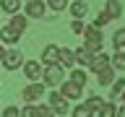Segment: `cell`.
Here are the masks:
<instances>
[{"instance_id": "12", "label": "cell", "mask_w": 125, "mask_h": 117, "mask_svg": "<svg viewBox=\"0 0 125 117\" xmlns=\"http://www.w3.org/2000/svg\"><path fill=\"white\" fill-rule=\"evenodd\" d=\"M0 39H3V42H8V44H16V42L21 39V34H16L10 26H5V29H0Z\"/></svg>"}, {"instance_id": "4", "label": "cell", "mask_w": 125, "mask_h": 117, "mask_svg": "<svg viewBox=\"0 0 125 117\" xmlns=\"http://www.w3.org/2000/svg\"><path fill=\"white\" fill-rule=\"evenodd\" d=\"M44 13H47L44 0H29L26 3V16L29 18H44Z\"/></svg>"}, {"instance_id": "28", "label": "cell", "mask_w": 125, "mask_h": 117, "mask_svg": "<svg viewBox=\"0 0 125 117\" xmlns=\"http://www.w3.org/2000/svg\"><path fill=\"white\" fill-rule=\"evenodd\" d=\"M86 104H89L91 109H99L102 104H104V99H102V96H89V99H86Z\"/></svg>"}, {"instance_id": "10", "label": "cell", "mask_w": 125, "mask_h": 117, "mask_svg": "<svg viewBox=\"0 0 125 117\" xmlns=\"http://www.w3.org/2000/svg\"><path fill=\"white\" fill-rule=\"evenodd\" d=\"M107 65H109V55H107V52H96V55L91 57V62H89V68H91L94 73L102 70V68H107Z\"/></svg>"}, {"instance_id": "5", "label": "cell", "mask_w": 125, "mask_h": 117, "mask_svg": "<svg viewBox=\"0 0 125 117\" xmlns=\"http://www.w3.org/2000/svg\"><path fill=\"white\" fill-rule=\"evenodd\" d=\"M42 62L44 65H60V47L57 44H47L42 52Z\"/></svg>"}, {"instance_id": "17", "label": "cell", "mask_w": 125, "mask_h": 117, "mask_svg": "<svg viewBox=\"0 0 125 117\" xmlns=\"http://www.w3.org/2000/svg\"><path fill=\"white\" fill-rule=\"evenodd\" d=\"M26 23H29V21H26L23 16H13V18H10V29H13L16 34H21V31L26 29Z\"/></svg>"}, {"instance_id": "11", "label": "cell", "mask_w": 125, "mask_h": 117, "mask_svg": "<svg viewBox=\"0 0 125 117\" xmlns=\"http://www.w3.org/2000/svg\"><path fill=\"white\" fill-rule=\"evenodd\" d=\"M104 13L109 16V21L120 18V13H123V5H120V0H107V3H104Z\"/></svg>"}, {"instance_id": "3", "label": "cell", "mask_w": 125, "mask_h": 117, "mask_svg": "<svg viewBox=\"0 0 125 117\" xmlns=\"http://www.w3.org/2000/svg\"><path fill=\"white\" fill-rule=\"evenodd\" d=\"M44 83L47 86H60L62 83V68H60V65H47V70H44Z\"/></svg>"}, {"instance_id": "22", "label": "cell", "mask_w": 125, "mask_h": 117, "mask_svg": "<svg viewBox=\"0 0 125 117\" xmlns=\"http://www.w3.org/2000/svg\"><path fill=\"white\" fill-rule=\"evenodd\" d=\"M115 112H117V107L112 104V101H104L99 107V117H115Z\"/></svg>"}, {"instance_id": "2", "label": "cell", "mask_w": 125, "mask_h": 117, "mask_svg": "<svg viewBox=\"0 0 125 117\" xmlns=\"http://www.w3.org/2000/svg\"><path fill=\"white\" fill-rule=\"evenodd\" d=\"M50 107H52L55 115H68V101H65V96H62L60 91H52L50 94Z\"/></svg>"}, {"instance_id": "24", "label": "cell", "mask_w": 125, "mask_h": 117, "mask_svg": "<svg viewBox=\"0 0 125 117\" xmlns=\"http://www.w3.org/2000/svg\"><path fill=\"white\" fill-rule=\"evenodd\" d=\"M70 81L78 86H86V81H89V76H86V70H73L70 73Z\"/></svg>"}, {"instance_id": "34", "label": "cell", "mask_w": 125, "mask_h": 117, "mask_svg": "<svg viewBox=\"0 0 125 117\" xmlns=\"http://www.w3.org/2000/svg\"><path fill=\"white\" fill-rule=\"evenodd\" d=\"M120 99H123V104H125V91H123V94H120Z\"/></svg>"}, {"instance_id": "9", "label": "cell", "mask_w": 125, "mask_h": 117, "mask_svg": "<svg viewBox=\"0 0 125 117\" xmlns=\"http://www.w3.org/2000/svg\"><path fill=\"white\" fill-rule=\"evenodd\" d=\"M96 78H99L102 86H112V83H115V68H112V65H107V68L96 70Z\"/></svg>"}, {"instance_id": "13", "label": "cell", "mask_w": 125, "mask_h": 117, "mask_svg": "<svg viewBox=\"0 0 125 117\" xmlns=\"http://www.w3.org/2000/svg\"><path fill=\"white\" fill-rule=\"evenodd\" d=\"M125 91V78H117L115 83H112V88H109V101L120 99V94Z\"/></svg>"}, {"instance_id": "6", "label": "cell", "mask_w": 125, "mask_h": 117, "mask_svg": "<svg viewBox=\"0 0 125 117\" xmlns=\"http://www.w3.org/2000/svg\"><path fill=\"white\" fill-rule=\"evenodd\" d=\"M60 94L65 99H78V96H81V86L73 83V81H62L60 83Z\"/></svg>"}, {"instance_id": "33", "label": "cell", "mask_w": 125, "mask_h": 117, "mask_svg": "<svg viewBox=\"0 0 125 117\" xmlns=\"http://www.w3.org/2000/svg\"><path fill=\"white\" fill-rule=\"evenodd\" d=\"M3 57H5V49H3V44H0V62H3Z\"/></svg>"}, {"instance_id": "35", "label": "cell", "mask_w": 125, "mask_h": 117, "mask_svg": "<svg viewBox=\"0 0 125 117\" xmlns=\"http://www.w3.org/2000/svg\"><path fill=\"white\" fill-rule=\"evenodd\" d=\"M26 3H29V0H26Z\"/></svg>"}, {"instance_id": "29", "label": "cell", "mask_w": 125, "mask_h": 117, "mask_svg": "<svg viewBox=\"0 0 125 117\" xmlns=\"http://www.w3.org/2000/svg\"><path fill=\"white\" fill-rule=\"evenodd\" d=\"M21 117H39L37 115V107H34V104H26V107L21 109Z\"/></svg>"}, {"instance_id": "32", "label": "cell", "mask_w": 125, "mask_h": 117, "mask_svg": "<svg viewBox=\"0 0 125 117\" xmlns=\"http://www.w3.org/2000/svg\"><path fill=\"white\" fill-rule=\"evenodd\" d=\"M115 117H125V104H123V107H120V109L115 112Z\"/></svg>"}, {"instance_id": "25", "label": "cell", "mask_w": 125, "mask_h": 117, "mask_svg": "<svg viewBox=\"0 0 125 117\" xmlns=\"http://www.w3.org/2000/svg\"><path fill=\"white\" fill-rule=\"evenodd\" d=\"M107 23H109V16L104 13V10H102V13L96 16V18H94V23H91V26H94V29H102V26H107Z\"/></svg>"}, {"instance_id": "15", "label": "cell", "mask_w": 125, "mask_h": 117, "mask_svg": "<svg viewBox=\"0 0 125 117\" xmlns=\"http://www.w3.org/2000/svg\"><path fill=\"white\" fill-rule=\"evenodd\" d=\"M73 55H76V62H81V65H86V68H89V62H91V57H94V55L89 52V49H86V47H81V49H76Z\"/></svg>"}, {"instance_id": "7", "label": "cell", "mask_w": 125, "mask_h": 117, "mask_svg": "<svg viewBox=\"0 0 125 117\" xmlns=\"http://www.w3.org/2000/svg\"><path fill=\"white\" fill-rule=\"evenodd\" d=\"M21 62H23V55L18 52V49H13V52H5V57H3V65H5L8 70L21 68Z\"/></svg>"}, {"instance_id": "21", "label": "cell", "mask_w": 125, "mask_h": 117, "mask_svg": "<svg viewBox=\"0 0 125 117\" xmlns=\"http://www.w3.org/2000/svg\"><path fill=\"white\" fill-rule=\"evenodd\" d=\"M60 62L65 65V68H70V65L76 62V55L70 52V49H65V47H62V49H60Z\"/></svg>"}, {"instance_id": "20", "label": "cell", "mask_w": 125, "mask_h": 117, "mask_svg": "<svg viewBox=\"0 0 125 117\" xmlns=\"http://www.w3.org/2000/svg\"><path fill=\"white\" fill-rule=\"evenodd\" d=\"M0 8H3L5 13H16V10L21 8V0H0Z\"/></svg>"}, {"instance_id": "23", "label": "cell", "mask_w": 125, "mask_h": 117, "mask_svg": "<svg viewBox=\"0 0 125 117\" xmlns=\"http://www.w3.org/2000/svg\"><path fill=\"white\" fill-rule=\"evenodd\" d=\"M73 117H94V109L89 107V104H78V107L73 109Z\"/></svg>"}, {"instance_id": "14", "label": "cell", "mask_w": 125, "mask_h": 117, "mask_svg": "<svg viewBox=\"0 0 125 117\" xmlns=\"http://www.w3.org/2000/svg\"><path fill=\"white\" fill-rule=\"evenodd\" d=\"M70 13L76 16V18H83V16L89 13V5H86V0H76V3L70 5Z\"/></svg>"}, {"instance_id": "26", "label": "cell", "mask_w": 125, "mask_h": 117, "mask_svg": "<svg viewBox=\"0 0 125 117\" xmlns=\"http://www.w3.org/2000/svg\"><path fill=\"white\" fill-rule=\"evenodd\" d=\"M44 5H50L52 10H65L68 8V0H47Z\"/></svg>"}, {"instance_id": "27", "label": "cell", "mask_w": 125, "mask_h": 117, "mask_svg": "<svg viewBox=\"0 0 125 117\" xmlns=\"http://www.w3.org/2000/svg\"><path fill=\"white\" fill-rule=\"evenodd\" d=\"M37 115L39 117H55L52 107H47V104H37Z\"/></svg>"}, {"instance_id": "19", "label": "cell", "mask_w": 125, "mask_h": 117, "mask_svg": "<svg viewBox=\"0 0 125 117\" xmlns=\"http://www.w3.org/2000/svg\"><path fill=\"white\" fill-rule=\"evenodd\" d=\"M109 65L115 70H125V52H115V57H109Z\"/></svg>"}, {"instance_id": "1", "label": "cell", "mask_w": 125, "mask_h": 117, "mask_svg": "<svg viewBox=\"0 0 125 117\" xmlns=\"http://www.w3.org/2000/svg\"><path fill=\"white\" fill-rule=\"evenodd\" d=\"M42 96H44V83H39V81L29 83V86L21 91V99H23V101H39Z\"/></svg>"}, {"instance_id": "8", "label": "cell", "mask_w": 125, "mask_h": 117, "mask_svg": "<svg viewBox=\"0 0 125 117\" xmlns=\"http://www.w3.org/2000/svg\"><path fill=\"white\" fill-rule=\"evenodd\" d=\"M23 73H26L29 81H39L42 78V65L37 60H29V62H23Z\"/></svg>"}, {"instance_id": "16", "label": "cell", "mask_w": 125, "mask_h": 117, "mask_svg": "<svg viewBox=\"0 0 125 117\" xmlns=\"http://www.w3.org/2000/svg\"><path fill=\"white\" fill-rule=\"evenodd\" d=\"M112 44H115L117 52H125V29H117L115 37H112Z\"/></svg>"}, {"instance_id": "18", "label": "cell", "mask_w": 125, "mask_h": 117, "mask_svg": "<svg viewBox=\"0 0 125 117\" xmlns=\"http://www.w3.org/2000/svg\"><path fill=\"white\" fill-rule=\"evenodd\" d=\"M83 37H86V42H102V31L94 29V26H86V29H83Z\"/></svg>"}, {"instance_id": "30", "label": "cell", "mask_w": 125, "mask_h": 117, "mask_svg": "<svg viewBox=\"0 0 125 117\" xmlns=\"http://www.w3.org/2000/svg\"><path fill=\"white\" fill-rule=\"evenodd\" d=\"M83 29H86V23L81 21V18H76V21L70 23V31H76V34H83Z\"/></svg>"}, {"instance_id": "31", "label": "cell", "mask_w": 125, "mask_h": 117, "mask_svg": "<svg viewBox=\"0 0 125 117\" xmlns=\"http://www.w3.org/2000/svg\"><path fill=\"white\" fill-rule=\"evenodd\" d=\"M3 117H21V109L18 107H5L3 109Z\"/></svg>"}]
</instances>
